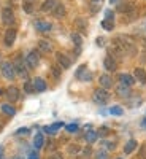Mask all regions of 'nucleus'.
<instances>
[{
	"mask_svg": "<svg viewBox=\"0 0 146 159\" xmlns=\"http://www.w3.org/2000/svg\"><path fill=\"white\" fill-rule=\"evenodd\" d=\"M116 42L119 43V46L122 48L124 54H130V56L137 54V46H135L134 42H132V38H129V37H126V35H119V37L116 38Z\"/></svg>",
	"mask_w": 146,
	"mask_h": 159,
	"instance_id": "nucleus-1",
	"label": "nucleus"
},
{
	"mask_svg": "<svg viewBox=\"0 0 146 159\" xmlns=\"http://www.w3.org/2000/svg\"><path fill=\"white\" fill-rule=\"evenodd\" d=\"M0 72H2V75L7 80H15V76H16L15 65L10 64V62H2V65H0Z\"/></svg>",
	"mask_w": 146,
	"mask_h": 159,
	"instance_id": "nucleus-2",
	"label": "nucleus"
},
{
	"mask_svg": "<svg viewBox=\"0 0 146 159\" xmlns=\"http://www.w3.org/2000/svg\"><path fill=\"white\" fill-rule=\"evenodd\" d=\"M108 99H110V94H108V91H107V89L99 88V89L94 91V102H95V103L103 105V103H107V102H108Z\"/></svg>",
	"mask_w": 146,
	"mask_h": 159,
	"instance_id": "nucleus-3",
	"label": "nucleus"
},
{
	"mask_svg": "<svg viewBox=\"0 0 146 159\" xmlns=\"http://www.w3.org/2000/svg\"><path fill=\"white\" fill-rule=\"evenodd\" d=\"M116 11L121 15H129V13L135 11V3L134 2H119L116 5Z\"/></svg>",
	"mask_w": 146,
	"mask_h": 159,
	"instance_id": "nucleus-4",
	"label": "nucleus"
},
{
	"mask_svg": "<svg viewBox=\"0 0 146 159\" xmlns=\"http://www.w3.org/2000/svg\"><path fill=\"white\" fill-rule=\"evenodd\" d=\"M25 65H27L29 69H35L38 62H40V54H38V51H30L27 56H25Z\"/></svg>",
	"mask_w": 146,
	"mask_h": 159,
	"instance_id": "nucleus-5",
	"label": "nucleus"
},
{
	"mask_svg": "<svg viewBox=\"0 0 146 159\" xmlns=\"http://www.w3.org/2000/svg\"><path fill=\"white\" fill-rule=\"evenodd\" d=\"M2 21L7 25H11L13 22H15V11H13L10 7H7V8L2 10Z\"/></svg>",
	"mask_w": 146,
	"mask_h": 159,
	"instance_id": "nucleus-6",
	"label": "nucleus"
},
{
	"mask_svg": "<svg viewBox=\"0 0 146 159\" xmlns=\"http://www.w3.org/2000/svg\"><path fill=\"white\" fill-rule=\"evenodd\" d=\"M15 40H16V29H15V27H10V29L5 32V37H3L5 46H13Z\"/></svg>",
	"mask_w": 146,
	"mask_h": 159,
	"instance_id": "nucleus-7",
	"label": "nucleus"
},
{
	"mask_svg": "<svg viewBox=\"0 0 146 159\" xmlns=\"http://www.w3.org/2000/svg\"><path fill=\"white\" fill-rule=\"evenodd\" d=\"M56 59H57V62H59V65H60L62 69H69L70 65H72V59L67 54H64V52H57Z\"/></svg>",
	"mask_w": 146,
	"mask_h": 159,
	"instance_id": "nucleus-8",
	"label": "nucleus"
},
{
	"mask_svg": "<svg viewBox=\"0 0 146 159\" xmlns=\"http://www.w3.org/2000/svg\"><path fill=\"white\" fill-rule=\"evenodd\" d=\"M103 67L107 69L108 72H114V70H116V67H117V62H116L114 56L108 54L107 57H105V61H103Z\"/></svg>",
	"mask_w": 146,
	"mask_h": 159,
	"instance_id": "nucleus-9",
	"label": "nucleus"
},
{
	"mask_svg": "<svg viewBox=\"0 0 146 159\" xmlns=\"http://www.w3.org/2000/svg\"><path fill=\"white\" fill-rule=\"evenodd\" d=\"M15 70H16V73H19V75H22V76H25L27 75V70H25V61H22L21 57H16V61H15Z\"/></svg>",
	"mask_w": 146,
	"mask_h": 159,
	"instance_id": "nucleus-10",
	"label": "nucleus"
},
{
	"mask_svg": "<svg viewBox=\"0 0 146 159\" xmlns=\"http://www.w3.org/2000/svg\"><path fill=\"white\" fill-rule=\"evenodd\" d=\"M35 29L38 30V32H49L51 29H52V24L51 22H48V21H35Z\"/></svg>",
	"mask_w": 146,
	"mask_h": 159,
	"instance_id": "nucleus-11",
	"label": "nucleus"
},
{
	"mask_svg": "<svg viewBox=\"0 0 146 159\" xmlns=\"http://www.w3.org/2000/svg\"><path fill=\"white\" fill-rule=\"evenodd\" d=\"M137 81L134 78V75H129V73H119V83L124 84V86H132Z\"/></svg>",
	"mask_w": 146,
	"mask_h": 159,
	"instance_id": "nucleus-12",
	"label": "nucleus"
},
{
	"mask_svg": "<svg viewBox=\"0 0 146 159\" xmlns=\"http://www.w3.org/2000/svg\"><path fill=\"white\" fill-rule=\"evenodd\" d=\"M7 97H8L10 102H16L19 99V89L16 86H10L7 89Z\"/></svg>",
	"mask_w": 146,
	"mask_h": 159,
	"instance_id": "nucleus-13",
	"label": "nucleus"
},
{
	"mask_svg": "<svg viewBox=\"0 0 146 159\" xmlns=\"http://www.w3.org/2000/svg\"><path fill=\"white\" fill-rule=\"evenodd\" d=\"M99 83H100V86H102L103 89H110V88L113 86V78H111L110 75H102V76L99 78Z\"/></svg>",
	"mask_w": 146,
	"mask_h": 159,
	"instance_id": "nucleus-14",
	"label": "nucleus"
},
{
	"mask_svg": "<svg viewBox=\"0 0 146 159\" xmlns=\"http://www.w3.org/2000/svg\"><path fill=\"white\" fill-rule=\"evenodd\" d=\"M33 88H35V92H43L46 91V83H45V80L43 78H33Z\"/></svg>",
	"mask_w": 146,
	"mask_h": 159,
	"instance_id": "nucleus-15",
	"label": "nucleus"
},
{
	"mask_svg": "<svg viewBox=\"0 0 146 159\" xmlns=\"http://www.w3.org/2000/svg\"><path fill=\"white\" fill-rule=\"evenodd\" d=\"M134 78L137 80V81L146 84V70H144V69H140V67L135 69V72H134Z\"/></svg>",
	"mask_w": 146,
	"mask_h": 159,
	"instance_id": "nucleus-16",
	"label": "nucleus"
},
{
	"mask_svg": "<svg viewBox=\"0 0 146 159\" xmlns=\"http://www.w3.org/2000/svg\"><path fill=\"white\" fill-rule=\"evenodd\" d=\"M38 51H42V52H51L52 51L51 42H48V40H40V42H38Z\"/></svg>",
	"mask_w": 146,
	"mask_h": 159,
	"instance_id": "nucleus-17",
	"label": "nucleus"
},
{
	"mask_svg": "<svg viewBox=\"0 0 146 159\" xmlns=\"http://www.w3.org/2000/svg\"><path fill=\"white\" fill-rule=\"evenodd\" d=\"M59 2H57V0H45V3L42 5V10L43 11H52V10H54L56 8V5H57Z\"/></svg>",
	"mask_w": 146,
	"mask_h": 159,
	"instance_id": "nucleus-18",
	"label": "nucleus"
},
{
	"mask_svg": "<svg viewBox=\"0 0 146 159\" xmlns=\"http://www.w3.org/2000/svg\"><path fill=\"white\" fill-rule=\"evenodd\" d=\"M52 15H54L56 18H59V19H60V18H64V16H65V7H64L62 3H57V5H56V8L52 10Z\"/></svg>",
	"mask_w": 146,
	"mask_h": 159,
	"instance_id": "nucleus-19",
	"label": "nucleus"
},
{
	"mask_svg": "<svg viewBox=\"0 0 146 159\" xmlns=\"http://www.w3.org/2000/svg\"><path fill=\"white\" fill-rule=\"evenodd\" d=\"M135 148H137V140H129L124 145V153L126 154H130L132 151H135Z\"/></svg>",
	"mask_w": 146,
	"mask_h": 159,
	"instance_id": "nucleus-20",
	"label": "nucleus"
},
{
	"mask_svg": "<svg viewBox=\"0 0 146 159\" xmlns=\"http://www.w3.org/2000/svg\"><path fill=\"white\" fill-rule=\"evenodd\" d=\"M97 137H99V134H97L95 130H87L86 134H84V139H86L87 143H94L97 140Z\"/></svg>",
	"mask_w": 146,
	"mask_h": 159,
	"instance_id": "nucleus-21",
	"label": "nucleus"
},
{
	"mask_svg": "<svg viewBox=\"0 0 146 159\" xmlns=\"http://www.w3.org/2000/svg\"><path fill=\"white\" fill-rule=\"evenodd\" d=\"M43 145H45V137H43V134L38 132V134L35 135V139H33V147L35 148H42Z\"/></svg>",
	"mask_w": 146,
	"mask_h": 159,
	"instance_id": "nucleus-22",
	"label": "nucleus"
},
{
	"mask_svg": "<svg viewBox=\"0 0 146 159\" xmlns=\"http://www.w3.org/2000/svg\"><path fill=\"white\" fill-rule=\"evenodd\" d=\"M0 108H2V111H3L5 115H8V116H15V115H16L15 107H11V105H8V103H3Z\"/></svg>",
	"mask_w": 146,
	"mask_h": 159,
	"instance_id": "nucleus-23",
	"label": "nucleus"
},
{
	"mask_svg": "<svg viewBox=\"0 0 146 159\" xmlns=\"http://www.w3.org/2000/svg\"><path fill=\"white\" fill-rule=\"evenodd\" d=\"M72 42L75 43V46H76V48H81V45H83V38H81V34L73 32V34H72Z\"/></svg>",
	"mask_w": 146,
	"mask_h": 159,
	"instance_id": "nucleus-24",
	"label": "nucleus"
},
{
	"mask_svg": "<svg viewBox=\"0 0 146 159\" xmlns=\"http://www.w3.org/2000/svg\"><path fill=\"white\" fill-rule=\"evenodd\" d=\"M62 127V123H56V124H52V126H46L45 127V132H48V134H56L57 132V129H60Z\"/></svg>",
	"mask_w": 146,
	"mask_h": 159,
	"instance_id": "nucleus-25",
	"label": "nucleus"
},
{
	"mask_svg": "<svg viewBox=\"0 0 146 159\" xmlns=\"http://www.w3.org/2000/svg\"><path fill=\"white\" fill-rule=\"evenodd\" d=\"M129 86H124V84H121V86H117V96H121V97H129Z\"/></svg>",
	"mask_w": 146,
	"mask_h": 159,
	"instance_id": "nucleus-26",
	"label": "nucleus"
},
{
	"mask_svg": "<svg viewBox=\"0 0 146 159\" xmlns=\"http://www.w3.org/2000/svg\"><path fill=\"white\" fill-rule=\"evenodd\" d=\"M102 27H103L105 30H113V29H114V21L103 19V21H102Z\"/></svg>",
	"mask_w": 146,
	"mask_h": 159,
	"instance_id": "nucleus-27",
	"label": "nucleus"
},
{
	"mask_svg": "<svg viewBox=\"0 0 146 159\" xmlns=\"http://www.w3.org/2000/svg\"><path fill=\"white\" fill-rule=\"evenodd\" d=\"M75 25H76L78 30L86 32V21H84V19H76V21H75Z\"/></svg>",
	"mask_w": 146,
	"mask_h": 159,
	"instance_id": "nucleus-28",
	"label": "nucleus"
},
{
	"mask_svg": "<svg viewBox=\"0 0 146 159\" xmlns=\"http://www.w3.org/2000/svg\"><path fill=\"white\" fill-rule=\"evenodd\" d=\"M24 91L27 92V94H33V92H35L33 83H30V81H25V83H24Z\"/></svg>",
	"mask_w": 146,
	"mask_h": 159,
	"instance_id": "nucleus-29",
	"label": "nucleus"
},
{
	"mask_svg": "<svg viewBox=\"0 0 146 159\" xmlns=\"http://www.w3.org/2000/svg\"><path fill=\"white\" fill-rule=\"evenodd\" d=\"M95 159H108V153L103 151V150H100V151L95 153Z\"/></svg>",
	"mask_w": 146,
	"mask_h": 159,
	"instance_id": "nucleus-30",
	"label": "nucleus"
},
{
	"mask_svg": "<svg viewBox=\"0 0 146 159\" xmlns=\"http://www.w3.org/2000/svg\"><path fill=\"white\" fill-rule=\"evenodd\" d=\"M65 129H67L69 132H70V134H75V132L78 130V124H67V126H65Z\"/></svg>",
	"mask_w": 146,
	"mask_h": 159,
	"instance_id": "nucleus-31",
	"label": "nucleus"
},
{
	"mask_svg": "<svg viewBox=\"0 0 146 159\" xmlns=\"http://www.w3.org/2000/svg\"><path fill=\"white\" fill-rule=\"evenodd\" d=\"M22 8H24L25 13H32V11H33V5H32L30 2H25V3L22 5Z\"/></svg>",
	"mask_w": 146,
	"mask_h": 159,
	"instance_id": "nucleus-32",
	"label": "nucleus"
},
{
	"mask_svg": "<svg viewBox=\"0 0 146 159\" xmlns=\"http://www.w3.org/2000/svg\"><path fill=\"white\" fill-rule=\"evenodd\" d=\"M86 70H87V69H86V65H81V67H79V69L76 70L75 76H76V78H81V76H83V73H84Z\"/></svg>",
	"mask_w": 146,
	"mask_h": 159,
	"instance_id": "nucleus-33",
	"label": "nucleus"
},
{
	"mask_svg": "<svg viewBox=\"0 0 146 159\" xmlns=\"http://www.w3.org/2000/svg\"><path fill=\"white\" fill-rule=\"evenodd\" d=\"M110 113H111V115H117V116H119V115H122L124 111H122V108H121V107H113V108L110 110Z\"/></svg>",
	"mask_w": 146,
	"mask_h": 159,
	"instance_id": "nucleus-34",
	"label": "nucleus"
},
{
	"mask_svg": "<svg viewBox=\"0 0 146 159\" xmlns=\"http://www.w3.org/2000/svg\"><path fill=\"white\" fill-rule=\"evenodd\" d=\"M81 151V148L78 147V145H72V147L69 148V153H72V154H76V153H79Z\"/></svg>",
	"mask_w": 146,
	"mask_h": 159,
	"instance_id": "nucleus-35",
	"label": "nucleus"
},
{
	"mask_svg": "<svg viewBox=\"0 0 146 159\" xmlns=\"http://www.w3.org/2000/svg\"><path fill=\"white\" fill-rule=\"evenodd\" d=\"M138 156H140V159H146V145H143V147L140 148Z\"/></svg>",
	"mask_w": 146,
	"mask_h": 159,
	"instance_id": "nucleus-36",
	"label": "nucleus"
},
{
	"mask_svg": "<svg viewBox=\"0 0 146 159\" xmlns=\"http://www.w3.org/2000/svg\"><path fill=\"white\" fill-rule=\"evenodd\" d=\"M91 78H92V73H91V72H87V70H86V72L83 73V76H81L83 81H91Z\"/></svg>",
	"mask_w": 146,
	"mask_h": 159,
	"instance_id": "nucleus-37",
	"label": "nucleus"
},
{
	"mask_svg": "<svg viewBox=\"0 0 146 159\" xmlns=\"http://www.w3.org/2000/svg\"><path fill=\"white\" fill-rule=\"evenodd\" d=\"M103 147H105V148H108V150H114V148H116V145H114L113 142H107V140H105V142H103Z\"/></svg>",
	"mask_w": 146,
	"mask_h": 159,
	"instance_id": "nucleus-38",
	"label": "nucleus"
},
{
	"mask_svg": "<svg viewBox=\"0 0 146 159\" xmlns=\"http://www.w3.org/2000/svg\"><path fill=\"white\" fill-rule=\"evenodd\" d=\"M97 134H99V135H108V134H110V129H108V127H100V130L97 132Z\"/></svg>",
	"mask_w": 146,
	"mask_h": 159,
	"instance_id": "nucleus-39",
	"label": "nucleus"
},
{
	"mask_svg": "<svg viewBox=\"0 0 146 159\" xmlns=\"http://www.w3.org/2000/svg\"><path fill=\"white\" fill-rule=\"evenodd\" d=\"M105 19L114 21V16H113V11H111V10H107V13H105Z\"/></svg>",
	"mask_w": 146,
	"mask_h": 159,
	"instance_id": "nucleus-40",
	"label": "nucleus"
},
{
	"mask_svg": "<svg viewBox=\"0 0 146 159\" xmlns=\"http://www.w3.org/2000/svg\"><path fill=\"white\" fill-rule=\"evenodd\" d=\"M48 159H64V156H62L60 153H52Z\"/></svg>",
	"mask_w": 146,
	"mask_h": 159,
	"instance_id": "nucleus-41",
	"label": "nucleus"
},
{
	"mask_svg": "<svg viewBox=\"0 0 146 159\" xmlns=\"http://www.w3.org/2000/svg\"><path fill=\"white\" fill-rule=\"evenodd\" d=\"M51 72H52V75H54L56 78H59V76H60V70H59L57 67H52V69H51Z\"/></svg>",
	"mask_w": 146,
	"mask_h": 159,
	"instance_id": "nucleus-42",
	"label": "nucleus"
},
{
	"mask_svg": "<svg viewBox=\"0 0 146 159\" xmlns=\"http://www.w3.org/2000/svg\"><path fill=\"white\" fill-rule=\"evenodd\" d=\"M27 132H29V129H25V127H21L18 132H16V134H27Z\"/></svg>",
	"mask_w": 146,
	"mask_h": 159,
	"instance_id": "nucleus-43",
	"label": "nucleus"
},
{
	"mask_svg": "<svg viewBox=\"0 0 146 159\" xmlns=\"http://www.w3.org/2000/svg\"><path fill=\"white\" fill-rule=\"evenodd\" d=\"M103 42H105V40H103L102 37H99V38H97V45H99V46H103Z\"/></svg>",
	"mask_w": 146,
	"mask_h": 159,
	"instance_id": "nucleus-44",
	"label": "nucleus"
},
{
	"mask_svg": "<svg viewBox=\"0 0 146 159\" xmlns=\"http://www.w3.org/2000/svg\"><path fill=\"white\" fill-rule=\"evenodd\" d=\"M27 159H38V154H37V153H30Z\"/></svg>",
	"mask_w": 146,
	"mask_h": 159,
	"instance_id": "nucleus-45",
	"label": "nucleus"
},
{
	"mask_svg": "<svg viewBox=\"0 0 146 159\" xmlns=\"http://www.w3.org/2000/svg\"><path fill=\"white\" fill-rule=\"evenodd\" d=\"M2 153H3V147H0V156H2Z\"/></svg>",
	"mask_w": 146,
	"mask_h": 159,
	"instance_id": "nucleus-46",
	"label": "nucleus"
},
{
	"mask_svg": "<svg viewBox=\"0 0 146 159\" xmlns=\"http://www.w3.org/2000/svg\"><path fill=\"white\" fill-rule=\"evenodd\" d=\"M100 2V0H92V3H99Z\"/></svg>",
	"mask_w": 146,
	"mask_h": 159,
	"instance_id": "nucleus-47",
	"label": "nucleus"
},
{
	"mask_svg": "<svg viewBox=\"0 0 146 159\" xmlns=\"http://www.w3.org/2000/svg\"><path fill=\"white\" fill-rule=\"evenodd\" d=\"M2 127H3V123H2V121H0V130H2Z\"/></svg>",
	"mask_w": 146,
	"mask_h": 159,
	"instance_id": "nucleus-48",
	"label": "nucleus"
},
{
	"mask_svg": "<svg viewBox=\"0 0 146 159\" xmlns=\"http://www.w3.org/2000/svg\"><path fill=\"white\" fill-rule=\"evenodd\" d=\"M116 2V0H110V3H114Z\"/></svg>",
	"mask_w": 146,
	"mask_h": 159,
	"instance_id": "nucleus-49",
	"label": "nucleus"
},
{
	"mask_svg": "<svg viewBox=\"0 0 146 159\" xmlns=\"http://www.w3.org/2000/svg\"><path fill=\"white\" fill-rule=\"evenodd\" d=\"M143 45H144V48H146V40H144V42H143Z\"/></svg>",
	"mask_w": 146,
	"mask_h": 159,
	"instance_id": "nucleus-50",
	"label": "nucleus"
},
{
	"mask_svg": "<svg viewBox=\"0 0 146 159\" xmlns=\"http://www.w3.org/2000/svg\"><path fill=\"white\" fill-rule=\"evenodd\" d=\"M15 159H22V157H19V156H18V157H15Z\"/></svg>",
	"mask_w": 146,
	"mask_h": 159,
	"instance_id": "nucleus-51",
	"label": "nucleus"
},
{
	"mask_svg": "<svg viewBox=\"0 0 146 159\" xmlns=\"http://www.w3.org/2000/svg\"><path fill=\"white\" fill-rule=\"evenodd\" d=\"M0 94H2V89H0Z\"/></svg>",
	"mask_w": 146,
	"mask_h": 159,
	"instance_id": "nucleus-52",
	"label": "nucleus"
}]
</instances>
